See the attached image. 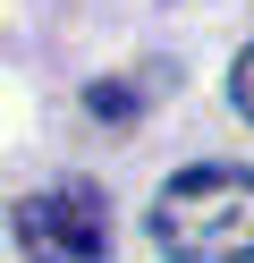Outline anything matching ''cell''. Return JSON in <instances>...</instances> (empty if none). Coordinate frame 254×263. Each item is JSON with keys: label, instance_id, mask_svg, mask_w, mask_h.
<instances>
[{"label": "cell", "instance_id": "7a4b0ae2", "mask_svg": "<svg viewBox=\"0 0 254 263\" xmlns=\"http://www.w3.org/2000/svg\"><path fill=\"white\" fill-rule=\"evenodd\" d=\"M17 246H26L34 263H102L110 255V212H102L93 187H43L26 195V204L9 212Z\"/></svg>", "mask_w": 254, "mask_h": 263}, {"label": "cell", "instance_id": "3957f363", "mask_svg": "<svg viewBox=\"0 0 254 263\" xmlns=\"http://www.w3.org/2000/svg\"><path fill=\"white\" fill-rule=\"evenodd\" d=\"M229 93H237V110H246V119H254V43H246V51H237V77H229Z\"/></svg>", "mask_w": 254, "mask_h": 263}, {"label": "cell", "instance_id": "6da1fadb", "mask_svg": "<svg viewBox=\"0 0 254 263\" xmlns=\"http://www.w3.org/2000/svg\"><path fill=\"white\" fill-rule=\"evenodd\" d=\"M152 246L169 263H254V170L237 161L178 170L152 204Z\"/></svg>", "mask_w": 254, "mask_h": 263}]
</instances>
